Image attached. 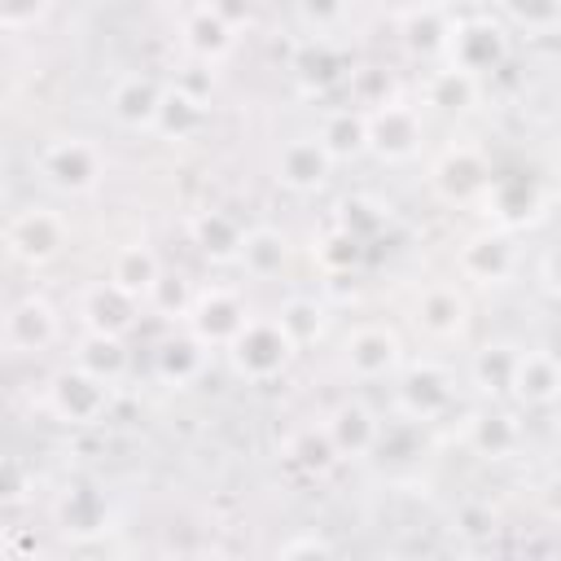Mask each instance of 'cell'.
Segmentation results:
<instances>
[{"mask_svg": "<svg viewBox=\"0 0 561 561\" xmlns=\"http://www.w3.org/2000/svg\"><path fill=\"white\" fill-rule=\"evenodd\" d=\"M202 4H206L210 13H219L232 31H237L241 22H250V0H202Z\"/></svg>", "mask_w": 561, "mask_h": 561, "instance_id": "42", "label": "cell"}, {"mask_svg": "<svg viewBox=\"0 0 561 561\" xmlns=\"http://www.w3.org/2000/svg\"><path fill=\"white\" fill-rule=\"evenodd\" d=\"M294 351H298V342L285 333V324H280L276 316H272V320H267V316H250L245 329L228 342V359H232L237 377H245V381H254V386L280 377V373L289 368Z\"/></svg>", "mask_w": 561, "mask_h": 561, "instance_id": "1", "label": "cell"}, {"mask_svg": "<svg viewBox=\"0 0 561 561\" xmlns=\"http://www.w3.org/2000/svg\"><path fill=\"white\" fill-rule=\"evenodd\" d=\"M158 105H162V88L149 75H123L110 88V114L127 131H153Z\"/></svg>", "mask_w": 561, "mask_h": 561, "instance_id": "15", "label": "cell"}, {"mask_svg": "<svg viewBox=\"0 0 561 561\" xmlns=\"http://www.w3.org/2000/svg\"><path fill=\"white\" fill-rule=\"evenodd\" d=\"M557 412H561V390H557Z\"/></svg>", "mask_w": 561, "mask_h": 561, "instance_id": "46", "label": "cell"}, {"mask_svg": "<svg viewBox=\"0 0 561 561\" xmlns=\"http://www.w3.org/2000/svg\"><path fill=\"white\" fill-rule=\"evenodd\" d=\"M158 276H162V263H158V254L145 241H127L110 259V280L118 289H127L131 298H149L153 285H158Z\"/></svg>", "mask_w": 561, "mask_h": 561, "instance_id": "22", "label": "cell"}, {"mask_svg": "<svg viewBox=\"0 0 561 561\" xmlns=\"http://www.w3.org/2000/svg\"><path fill=\"white\" fill-rule=\"evenodd\" d=\"M280 552H333L324 539H294V543H285Z\"/></svg>", "mask_w": 561, "mask_h": 561, "instance_id": "45", "label": "cell"}, {"mask_svg": "<svg viewBox=\"0 0 561 561\" xmlns=\"http://www.w3.org/2000/svg\"><path fill=\"white\" fill-rule=\"evenodd\" d=\"M57 517L66 530L75 535H92L105 526V495L96 486H66L61 504H57Z\"/></svg>", "mask_w": 561, "mask_h": 561, "instance_id": "32", "label": "cell"}, {"mask_svg": "<svg viewBox=\"0 0 561 561\" xmlns=\"http://www.w3.org/2000/svg\"><path fill=\"white\" fill-rule=\"evenodd\" d=\"M447 61L469 75H491L508 61V35L491 18H456L447 35Z\"/></svg>", "mask_w": 561, "mask_h": 561, "instance_id": "4", "label": "cell"}, {"mask_svg": "<svg viewBox=\"0 0 561 561\" xmlns=\"http://www.w3.org/2000/svg\"><path fill=\"white\" fill-rule=\"evenodd\" d=\"M412 316H416L421 333H430L434 342H451V337H460L465 324H469V302H465V294H460L456 285H443V280H438V285H425V289L416 294Z\"/></svg>", "mask_w": 561, "mask_h": 561, "instance_id": "13", "label": "cell"}, {"mask_svg": "<svg viewBox=\"0 0 561 561\" xmlns=\"http://www.w3.org/2000/svg\"><path fill=\"white\" fill-rule=\"evenodd\" d=\"M320 263L329 267V272H351L355 263H359V254H364V241L359 237H351L342 224H333L324 237H320Z\"/></svg>", "mask_w": 561, "mask_h": 561, "instance_id": "38", "label": "cell"}, {"mask_svg": "<svg viewBox=\"0 0 561 561\" xmlns=\"http://www.w3.org/2000/svg\"><path fill=\"white\" fill-rule=\"evenodd\" d=\"M193 298H197V289H188V285H184V276L162 272V276H158V285H153V294H149L145 302H149L158 316H167V320H175V316H184V320H188Z\"/></svg>", "mask_w": 561, "mask_h": 561, "instance_id": "37", "label": "cell"}, {"mask_svg": "<svg viewBox=\"0 0 561 561\" xmlns=\"http://www.w3.org/2000/svg\"><path fill=\"white\" fill-rule=\"evenodd\" d=\"M316 136L329 145V153H333L337 162L359 158V153L368 149V114H364V110H351V105H346V110H329Z\"/></svg>", "mask_w": 561, "mask_h": 561, "instance_id": "28", "label": "cell"}, {"mask_svg": "<svg viewBox=\"0 0 561 561\" xmlns=\"http://www.w3.org/2000/svg\"><path fill=\"white\" fill-rule=\"evenodd\" d=\"M136 302H140V298H131V294L118 289L114 280H101V285H92V289L83 294V302H79L83 329H92V333H123V329L131 324V316H136Z\"/></svg>", "mask_w": 561, "mask_h": 561, "instance_id": "18", "label": "cell"}, {"mask_svg": "<svg viewBox=\"0 0 561 561\" xmlns=\"http://www.w3.org/2000/svg\"><path fill=\"white\" fill-rule=\"evenodd\" d=\"M425 105L430 110H443V114H465L473 101H478V75L460 70V66H443V70H430L425 79Z\"/></svg>", "mask_w": 561, "mask_h": 561, "instance_id": "25", "label": "cell"}, {"mask_svg": "<svg viewBox=\"0 0 561 561\" xmlns=\"http://www.w3.org/2000/svg\"><path fill=\"white\" fill-rule=\"evenodd\" d=\"M188 228H193V245H197L206 259L228 263V259L241 254V237H245V228H241L232 215H224V210H202Z\"/></svg>", "mask_w": 561, "mask_h": 561, "instance_id": "27", "label": "cell"}, {"mask_svg": "<svg viewBox=\"0 0 561 561\" xmlns=\"http://www.w3.org/2000/svg\"><path fill=\"white\" fill-rule=\"evenodd\" d=\"M75 364L79 368H88L92 377H101V381H118L123 373H127V351H123V342H118V333H83L79 337V351H75Z\"/></svg>", "mask_w": 561, "mask_h": 561, "instance_id": "29", "label": "cell"}, {"mask_svg": "<svg viewBox=\"0 0 561 561\" xmlns=\"http://www.w3.org/2000/svg\"><path fill=\"white\" fill-rule=\"evenodd\" d=\"M4 245L18 263L44 267V263L61 259V250H66V219L53 206H22L4 224Z\"/></svg>", "mask_w": 561, "mask_h": 561, "instance_id": "2", "label": "cell"}, {"mask_svg": "<svg viewBox=\"0 0 561 561\" xmlns=\"http://www.w3.org/2000/svg\"><path fill=\"white\" fill-rule=\"evenodd\" d=\"M180 39H184V48H188L197 61H206V66H215V61H224V57L232 53V26H228L219 13H210L206 4H197V9L184 18Z\"/></svg>", "mask_w": 561, "mask_h": 561, "instance_id": "23", "label": "cell"}, {"mask_svg": "<svg viewBox=\"0 0 561 561\" xmlns=\"http://www.w3.org/2000/svg\"><path fill=\"white\" fill-rule=\"evenodd\" d=\"M543 508H548V517L561 522V478H552V482L543 486Z\"/></svg>", "mask_w": 561, "mask_h": 561, "instance_id": "44", "label": "cell"}, {"mask_svg": "<svg viewBox=\"0 0 561 561\" xmlns=\"http://www.w3.org/2000/svg\"><path fill=\"white\" fill-rule=\"evenodd\" d=\"M324 430H329V438H333V447H337L342 460H359V456L377 451V438H381V421H377L359 399L337 403V408L329 412Z\"/></svg>", "mask_w": 561, "mask_h": 561, "instance_id": "14", "label": "cell"}, {"mask_svg": "<svg viewBox=\"0 0 561 561\" xmlns=\"http://www.w3.org/2000/svg\"><path fill=\"white\" fill-rule=\"evenodd\" d=\"M517 267V250L504 232H482V237H469L465 250H460V272L478 285H504Z\"/></svg>", "mask_w": 561, "mask_h": 561, "instance_id": "16", "label": "cell"}, {"mask_svg": "<svg viewBox=\"0 0 561 561\" xmlns=\"http://www.w3.org/2000/svg\"><path fill=\"white\" fill-rule=\"evenodd\" d=\"M245 320H250V311H245V302L237 298V289H228V285L197 289L193 311H188V329H193L206 346H228V342L245 329Z\"/></svg>", "mask_w": 561, "mask_h": 561, "instance_id": "10", "label": "cell"}, {"mask_svg": "<svg viewBox=\"0 0 561 561\" xmlns=\"http://www.w3.org/2000/svg\"><path fill=\"white\" fill-rule=\"evenodd\" d=\"M276 320L285 324V333H289L298 346H307V342H316V337L324 333V302H316V298H307V294H294V298L280 302Z\"/></svg>", "mask_w": 561, "mask_h": 561, "instance_id": "33", "label": "cell"}, {"mask_svg": "<svg viewBox=\"0 0 561 561\" xmlns=\"http://www.w3.org/2000/svg\"><path fill=\"white\" fill-rule=\"evenodd\" d=\"M386 219H390V210H386L381 202H373V197H346V202L337 206V219H333V224H342L351 237H359V241L368 245V237H377V232L386 228Z\"/></svg>", "mask_w": 561, "mask_h": 561, "instance_id": "35", "label": "cell"}, {"mask_svg": "<svg viewBox=\"0 0 561 561\" xmlns=\"http://www.w3.org/2000/svg\"><path fill=\"white\" fill-rule=\"evenodd\" d=\"M153 373L167 381V386H193L202 373H206V342L188 329L180 337H167L153 355Z\"/></svg>", "mask_w": 561, "mask_h": 561, "instance_id": "21", "label": "cell"}, {"mask_svg": "<svg viewBox=\"0 0 561 561\" xmlns=\"http://www.w3.org/2000/svg\"><path fill=\"white\" fill-rule=\"evenodd\" d=\"M482 202L495 224H526L539 206V188L530 175H491Z\"/></svg>", "mask_w": 561, "mask_h": 561, "instance_id": "19", "label": "cell"}, {"mask_svg": "<svg viewBox=\"0 0 561 561\" xmlns=\"http://www.w3.org/2000/svg\"><path fill=\"white\" fill-rule=\"evenodd\" d=\"M289 460H294L298 469H307V473H324V469H333L342 456H337L329 430H324V425H320V430L311 425V430L294 434V443H289Z\"/></svg>", "mask_w": 561, "mask_h": 561, "instance_id": "34", "label": "cell"}, {"mask_svg": "<svg viewBox=\"0 0 561 561\" xmlns=\"http://www.w3.org/2000/svg\"><path fill=\"white\" fill-rule=\"evenodd\" d=\"M57 333H61V324L44 294H22L4 311V351L9 355H39L57 342Z\"/></svg>", "mask_w": 561, "mask_h": 561, "instance_id": "9", "label": "cell"}, {"mask_svg": "<svg viewBox=\"0 0 561 561\" xmlns=\"http://www.w3.org/2000/svg\"><path fill=\"white\" fill-rule=\"evenodd\" d=\"M557 390H561V359L552 351H522L508 394L530 408H548V403H557Z\"/></svg>", "mask_w": 561, "mask_h": 561, "instance_id": "17", "label": "cell"}, {"mask_svg": "<svg viewBox=\"0 0 561 561\" xmlns=\"http://www.w3.org/2000/svg\"><path fill=\"white\" fill-rule=\"evenodd\" d=\"M517 355H522V351L508 346V342H491V346H482V351L473 355V386L486 390V394H508Z\"/></svg>", "mask_w": 561, "mask_h": 561, "instance_id": "31", "label": "cell"}, {"mask_svg": "<svg viewBox=\"0 0 561 561\" xmlns=\"http://www.w3.org/2000/svg\"><path fill=\"white\" fill-rule=\"evenodd\" d=\"M237 263H241L254 280H272V276H280V267L289 263V237H285L280 228H272V224L245 228Z\"/></svg>", "mask_w": 561, "mask_h": 561, "instance_id": "20", "label": "cell"}, {"mask_svg": "<svg viewBox=\"0 0 561 561\" xmlns=\"http://www.w3.org/2000/svg\"><path fill=\"white\" fill-rule=\"evenodd\" d=\"M504 18L530 35H548L561 26V0H500Z\"/></svg>", "mask_w": 561, "mask_h": 561, "instance_id": "36", "label": "cell"}, {"mask_svg": "<svg viewBox=\"0 0 561 561\" xmlns=\"http://www.w3.org/2000/svg\"><path fill=\"white\" fill-rule=\"evenodd\" d=\"M394 403L403 412V421H438L451 403H456V390H451V373L438 368V364H412L399 373V386H394Z\"/></svg>", "mask_w": 561, "mask_h": 561, "instance_id": "8", "label": "cell"}, {"mask_svg": "<svg viewBox=\"0 0 561 561\" xmlns=\"http://www.w3.org/2000/svg\"><path fill=\"white\" fill-rule=\"evenodd\" d=\"M517 443H522V430H517V421L508 412H482V416L469 421V447L478 456H486V460L513 456Z\"/></svg>", "mask_w": 561, "mask_h": 561, "instance_id": "30", "label": "cell"}, {"mask_svg": "<svg viewBox=\"0 0 561 561\" xmlns=\"http://www.w3.org/2000/svg\"><path fill=\"white\" fill-rule=\"evenodd\" d=\"M460 530L465 535H486L491 530V513H482L478 504H465L460 508Z\"/></svg>", "mask_w": 561, "mask_h": 561, "instance_id": "43", "label": "cell"}, {"mask_svg": "<svg viewBox=\"0 0 561 561\" xmlns=\"http://www.w3.org/2000/svg\"><path fill=\"white\" fill-rule=\"evenodd\" d=\"M425 4H443V0H425Z\"/></svg>", "mask_w": 561, "mask_h": 561, "instance_id": "47", "label": "cell"}, {"mask_svg": "<svg viewBox=\"0 0 561 561\" xmlns=\"http://www.w3.org/2000/svg\"><path fill=\"white\" fill-rule=\"evenodd\" d=\"M298 18H302L316 35H329V31L346 18V0H298Z\"/></svg>", "mask_w": 561, "mask_h": 561, "instance_id": "40", "label": "cell"}, {"mask_svg": "<svg viewBox=\"0 0 561 561\" xmlns=\"http://www.w3.org/2000/svg\"><path fill=\"white\" fill-rule=\"evenodd\" d=\"M48 412L66 425H96L110 412V381L75 364L48 381Z\"/></svg>", "mask_w": 561, "mask_h": 561, "instance_id": "7", "label": "cell"}, {"mask_svg": "<svg viewBox=\"0 0 561 561\" xmlns=\"http://www.w3.org/2000/svg\"><path fill=\"white\" fill-rule=\"evenodd\" d=\"M434 188H438V197L443 202H482V193H486V184H491V167H486V158H482V149H473V145H451L438 162H434Z\"/></svg>", "mask_w": 561, "mask_h": 561, "instance_id": "11", "label": "cell"}, {"mask_svg": "<svg viewBox=\"0 0 561 561\" xmlns=\"http://www.w3.org/2000/svg\"><path fill=\"white\" fill-rule=\"evenodd\" d=\"M403 44L412 48V53H421V57H434V53H443L447 57V35H451V22H447V13H443V4H416V9H408L403 13Z\"/></svg>", "mask_w": 561, "mask_h": 561, "instance_id": "26", "label": "cell"}, {"mask_svg": "<svg viewBox=\"0 0 561 561\" xmlns=\"http://www.w3.org/2000/svg\"><path fill=\"white\" fill-rule=\"evenodd\" d=\"M39 171L53 188L61 193H92L105 175V158L101 149L88 140V136H61V140H48L39 149Z\"/></svg>", "mask_w": 561, "mask_h": 561, "instance_id": "3", "label": "cell"}, {"mask_svg": "<svg viewBox=\"0 0 561 561\" xmlns=\"http://www.w3.org/2000/svg\"><path fill=\"white\" fill-rule=\"evenodd\" d=\"M48 9H53V0H0V22L9 35H22V31L39 26Z\"/></svg>", "mask_w": 561, "mask_h": 561, "instance_id": "39", "label": "cell"}, {"mask_svg": "<svg viewBox=\"0 0 561 561\" xmlns=\"http://www.w3.org/2000/svg\"><path fill=\"white\" fill-rule=\"evenodd\" d=\"M342 364L355 381H386L403 373V342L386 324H359L342 342Z\"/></svg>", "mask_w": 561, "mask_h": 561, "instance_id": "6", "label": "cell"}, {"mask_svg": "<svg viewBox=\"0 0 561 561\" xmlns=\"http://www.w3.org/2000/svg\"><path fill=\"white\" fill-rule=\"evenodd\" d=\"M206 123V101L188 88H162V105H158V118H153V131L167 136V140H188L197 136Z\"/></svg>", "mask_w": 561, "mask_h": 561, "instance_id": "24", "label": "cell"}, {"mask_svg": "<svg viewBox=\"0 0 561 561\" xmlns=\"http://www.w3.org/2000/svg\"><path fill=\"white\" fill-rule=\"evenodd\" d=\"M333 153L320 136H294L280 145L276 153V180L289 188V193H316L329 184V171H333Z\"/></svg>", "mask_w": 561, "mask_h": 561, "instance_id": "12", "label": "cell"}, {"mask_svg": "<svg viewBox=\"0 0 561 561\" xmlns=\"http://www.w3.org/2000/svg\"><path fill=\"white\" fill-rule=\"evenodd\" d=\"M539 285H543L552 298H561V241L543 250V259H539Z\"/></svg>", "mask_w": 561, "mask_h": 561, "instance_id": "41", "label": "cell"}, {"mask_svg": "<svg viewBox=\"0 0 561 561\" xmlns=\"http://www.w3.org/2000/svg\"><path fill=\"white\" fill-rule=\"evenodd\" d=\"M368 114V149L381 158V162H408L421 153V140H425V127H421V114L416 105H403V101H377Z\"/></svg>", "mask_w": 561, "mask_h": 561, "instance_id": "5", "label": "cell"}]
</instances>
